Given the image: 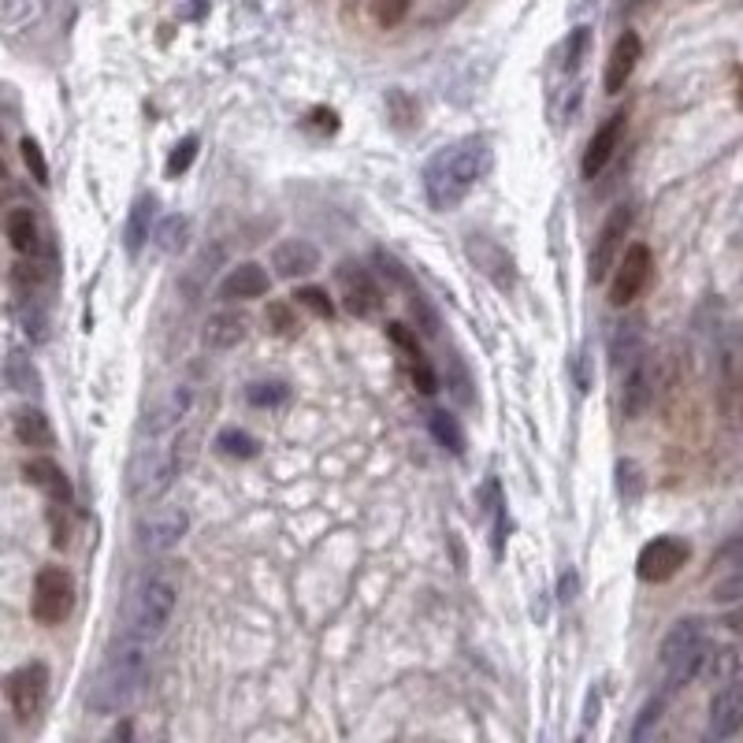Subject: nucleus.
I'll use <instances>...</instances> for the list:
<instances>
[{"label":"nucleus","instance_id":"nucleus-1","mask_svg":"<svg viewBox=\"0 0 743 743\" xmlns=\"http://www.w3.org/2000/svg\"><path fill=\"white\" fill-rule=\"evenodd\" d=\"M491 168V145L487 138H461L454 145H443L424 168V197L435 212L457 209L472 186L480 183Z\"/></svg>","mask_w":743,"mask_h":743},{"label":"nucleus","instance_id":"nucleus-2","mask_svg":"<svg viewBox=\"0 0 743 743\" xmlns=\"http://www.w3.org/2000/svg\"><path fill=\"white\" fill-rule=\"evenodd\" d=\"M149 680V639L123 636L108 651L105 665L97 669V677L90 684L86 706L101 717H116L145 691Z\"/></svg>","mask_w":743,"mask_h":743},{"label":"nucleus","instance_id":"nucleus-3","mask_svg":"<svg viewBox=\"0 0 743 743\" xmlns=\"http://www.w3.org/2000/svg\"><path fill=\"white\" fill-rule=\"evenodd\" d=\"M710 651H714V643L706 639V621H699V617H684V621L669 628L662 647H658V662L665 669L669 691H680L684 684L699 677L706 669Z\"/></svg>","mask_w":743,"mask_h":743},{"label":"nucleus","instance_id":"nucleus-4","mask_svg":"<svg viewBox=\"0 0 743 743\" xmlns=\"http://www.w3.org/2000/svg\"><path fill=\"white\" fill-rule=\"evenodd\" d=\"M175 602H179V587L168 576H145L131 591V599L123 602V636L157 639L175 617Z\"/></svg>","mask_w":743,"mask_h":743},{"label":"nucleus","instance_id":"nucleus-5","mask_svg":"<svg viewBox=\"0 0 743 743\" xmlns=\"http://www.w3.org/2000/svg\"><path fill=\"white\" fill-rule=\"evenodd\" d=\"M75 610V580L67 569L49 565L34 576V595H30V613L38 625H64Z\"/></svg>","mask_w":743,"mask_h":743},{"label":"nucleus","instance_id":"nucleus-6","mask_svg":"<svg viewBox=\"0 0 743 743\" xmlns=\"http://www.w3.org/2000/svg\"><path fill=\"white\" fill-rule=\"evenodd\" d=\"M691 561V543L680 535H658L647 547L639 550L636 558V576L643 584H665Z\"/></svg>","mask_w":743,"mask_h":743},{"label":"nucleus","instance_id":"nucleus-7","mask_svg":"<svg viewBox=\"0 0 743 743\" xmlns=\"http://www.w3.org/2000/svg\"><path fill=\"white\" fill-rule=\"evenodd\" d=\"M4 695H8V706L12 714L27 725L41 714L45 706V695H49V665L45 662H30L19 665L12 677L4 680Z\"/></svg>","mask_w":743,"mask_h":743},{"label":"nucleus","instance_id":"nucleus-8","mask_svg":"<svg viewBox=\"0 0 743 743\" xmlns=\"http://www.w3.org/2000/svg\"><path fill=\"white\" fill-rule=\"evenodd\" d=\"M183 443H175L171 450H142L134 457L131 469V495L134 498H157L183 465Z\"/></svg>","mask_w":743,"mask_h":743},{"label":"nucleus","instance_id":"nucleus-9","mask_svg":"<svg viewBox=\"0 0 743 743\" xmlns=\"http://www.w3.org/2000/svg\"><path fill=\"white\" fill-rule=\"evenodd\" d=\"M654 275V257L651 249L643 246V242H632V246L625 249V257H621V264H617V272H613V283H610V305H617V309H625V305H632V301L647 290V283H651Z\"/></svg>","mask_w":743,"mask_h":743},{"label":"nucleus","instance_id":"nucleus-10","mask_svg":"<svg viewBox=\"0 0 743 743\" xmlns=\"http://www.w3.org/2000/svg\"><path fill=\"white\" fill-rule=\"evenodd\" d=\"M186 528H190V517H186L179 506L153 509V513L142 517V524H138V547H142L145 554H164V550L183 543Z\"/></svg>","mask_w":743,"mask_h":743},{"label":"nucleus","instance_id":"nucleus-11","mask_svg":"<svg viewBox=\"0 0 743 743\" xmlns=\"http://www.w3.org/2000/svg\"><path fill=\"white\" fill-rule=\"evenodd\" d=\"M339 287H342V305L346 313L365 320V316H376L383 309V290L379 283L372 279L368 268H361L357 261H346L339 268Z\"/></svg>","mask_w":743,"mask_h":743},{"label":"nucleus","instance_id":"nucleus-12","mask_svg":"<svg viewBox=\"0 0 743 743\" xmlns=\"http://www.w3.org/2000/svg\"><path fill=\"white\" fill-rule=\"evenodd\" d=\"M632 220H636L632 201L613 205V212L606 216V223H602V231H599V242H595V249H591V261H587V268H591V279H595V283H599L602 275L610 272L617 249H621V242H625L628 231H632Z\"/></svg>","mask_w":743,"mask_h":743},{"label":"nucleus","instance_id":"nucleus-13","mask_svg":"<svg viewBox=\"0 0 743 743\" xmlns=\"http://www.w3.org/2000/svg\"><path fill=\"white\" fill-rule=\"evenodd\" d=\"M465 253H469V261L476 264L498 290H513V283H517V264H513L506 246H498L495 238H487V235H469L465 238Z\"/></svg>","mask_w":743,"mask_h":743},{"label":"nucleus","instance_id":"nucleus-14","mask_svg":"<svg viewBox=\"0 0 743 743\" xmlns=\"http://www.w3.org/2000/svg\"><path fill=\"white\" fill-rule=\"evenodd\" d=\"M654 394H658V365H654L651 353L636 357L628 365L625 376V391H621V409H625L628 420H639L647 409L654 405Z\"/></svg>","mask_w":743,"mask_h":743},{"label":"nucleus","instance_id":"nucleus-15","mask_svg":"<svg viewBox=\"0 0 743 743\" xmlns=\"http://www.w3.org/2000/svg\"><path fill=\"white\" fill-rule=\"evenodd\" d=\"M625 123H628V112L621 108V112H613L610 119H602V127L591 134V142H587V149H584V164H580L584 179H599L602 168L613 160L617 145L625 138Z\"/></svg>","mask_w":743,"mask_h":743},{"label":"nucleus","instance_id":"nucleus-16","mask_svg":"<svg viewBox=\"0 0 743 743\" xmlns=\"http://www.w3.org/2000/svg\"><path fill=\"white\" fill-rule=\"evenodd\" d=\"M743 732V680H729L710 703V736L714 740H732Z\"/></svg>","mask_w":743,"mask_h":743},{"label":"nucleus","instance_id":"nucleus-17","mask_svg":"<svg viewBox=\"0 0 743 743\" xmlns=\"http://www.w3.org/2000/svg\"><path fill=\"white\" fill-rule=\"evenodd\" d=\"M268 287H272V275H268V268H261L257 261H246L238 264V268H231V272L223 275V283L216 287V294H220V301H253V298H264L268 294Z\"/></svg>","mask_w":743,"mask_h":743},{"label":"nucleus","instance_id":"nucleus-18","mask_svg":"<svg viewBox=\"0 0 743 743\" xmlns=\"http://www.w3.org/2000/svg\"><path fill=\"white\" fill-rule=\"evenodd\" d=\"M639 56H643V41H639L636 30H625L621 38L613 41L610 60H606V75H602L606 93L625 90V82L632 79V71H636V64H639Z\"/></svg>","mask_w":743,"mask_h":743},{"label":"nucleus","instance_id":"nucleus-19","mask_svg":"<svg viewBox=\"0 0 743 743\" xmlns=\"http://www.w3.org/2000/svg\"><path fill=\"white\" fill-rule=\"evenodd\" d=\"M320 249L305 238H283L279 246H272V268L283 279H301V275H313L320 268Z\"/></svg>","mask_w":743,"mask_h":743},{"label":"nucleus","instance_id":"nucleus-20","mask_svg":"<svg viewBox=\"0 0 743 743\" xmlns=\"http://www.w3.org/2000/svg\"><path fill=\"white\" fill-rule=\"evenodd\" d=\"M23 472H27V483H34L38 491L49 495L53 506H71V480H67V472L56 465L53 457H34V461L23 465Z\"/></svg>","mask_w":743,"mask_h":743},{"label":"nucleus","instance_id":"nucleus-21","mask_svg":"<svg viewBox=\"0 0 743 743\" xmlns=\"http://www.w3.org/2000/svg\"><path fill=\"white\" fill-rule=\"evenodd\" d=\"M249 331V320L242 313H235V309H220V313H212L209 320H205V346L209 350H235L238 342L246 339Z\"/></svg>","mask_w":743,"mask_h":743},{"label":"nucleus","instance_id":"nucleus-22","mask_svg":"<svg viewBox=\"0 0 743 743\" xmlns=\"http://www.w3.org/2000/svg\"><path fill=\"white\" fill-rule=\"evenodd\" d=\"M153 216H157V197L142 194L134 201V209L127 212V227H123V249L138 257L145 249V242L153 238Z\"/></svg>","mask_w":743,"mask_h":743},{"label":"nucleus","instance_id":"nucleus-23","mask_svg":"<svg viewBox=\"0 0 743 743\" xmlns=\"http://www.w3.org/2000/svg\"><path fill=\"white\" fill-rule=\"evenodd\" d=\"M190 405H194V391H190V387H171V391L160 398L157 409L149 413L145 431H149V435H164V431H171L175 424H183V417L190 413Z\"/></svg>","mask_w":743,"mask_h":743},{"label":"nucleus","instance_id":"nucleus-24","mask_svg":"<svg viewBox=\"0 0 743 743\" xmlns=\"http://www.w3.org/2000/svg\"><path fill=\"white\" fill-rule=\"evenodd\" d=\"M647 346H643V324L639 320H617L610 335V357L617 368H628L636 357H643Z\"/></svg>","mask_w":743,"mask_h":743},{"label":"nucleus","instance_id":"nucleus-25","mask_svg":"<svg viewBox=\"0 0 743 743\" xmlns=\"http://www.w3.org/2000/svg\"><path fill=\"white\" fill-rule=\"evenodd\" d=\"M15 439L23 446H30V450H49V446L56 443V431L41 409L27 405V409H19V417H15Z\"/></svg>","mask_w":743,"mask_h":743},{"label":"nucleus","instance_id":"nucleus-26","mask_svg":"<svg viewBox=\"0 0 743 743\" xmlns=\"http://www.w3.org/2000/svg\"><path fill=\"white\" fill-rule=\"evenodd\" d=\"M4 231H8V242H12L15 253H23V257H27V253H38L41 231H38V220H34V212H30V209L8 212Z\"/></svg>","mask_w":743,"mask_h":743},{"label":"nucleus","instance_id":"nucleus-27","mask_svg":"<svg viewBox=\"0 0 743 743\" xmlns=\"http://www.w3.org/2000/svg\"><path fill=\"white\" fill-rule=\"evenodd\" d=\"M428 431L435 435V443L443 446L446 454H465V431H461V424H457L446 409H435L428 417Z\"/></svg>","mask_w":743,"mask_h":743},{"label":"nucleus","instance_id":"nucleus-28","mask_svg":"<svg viewBox=\"0 0 743 743\" xmlns=\"http://www.w3.org/2000/svg\"><path fill=\"white\" fill-rule=\"evenodd\" d=\"M743 669V651L740 647H714L710 658H706V677L717 680V684H729V680L740 677Z\"/></svg>","mask_w":743,"mask_h":743},{"label":"nucleus","instance_id":"nucleus-29","mask_svg":"<svg viewBox=\"0 0 743 743\" xmlns=\"http://www.w3.org/2000/svg\"><path fill=\"white\" fill-rule=\"evenodd\" d=\"M186 242H190V220L186 216H164V220L157 223V249L160 253H168V257H175V253H183Z\"/></svg>","mask_w":743,"mask_h":743},{"label":"nucleus","instance_id":"nucleus-30","mask_svg":"<svg viewBox=\"0 0 743 743\" xmlns=\"http://www.w3.org/2000/svg\"><path fill=\"white\" fill-rule=\"evenodd\" d=\"M665 717V695H651L647 703H643V710L636 714V721H632V743H643L647 736H651L654 729H658V721Z\"/></svg>","mask_w":743,"mask_h":743},{"label":"nucleus","instance_id":"nucleus-31","mask_svg":"<svg viewBox=\"0 0 743 743\" xmlns=\"http://www.w3.org/2000/svg\"><path fill=\"white\" fill-rule=\"evenodd\" d=\"M216 446H220V454L238 457V461L257 457V439H253V435H246L242 428H223L220 435H216Z\"/></svg>","mask_w":743,"mask_h":743},{"label":"nucleus","instance_id":"nucleus-32","mask_svg":"<svg viewBox=\"0 0 743 743\" xmlns=\"http://www.w3.org/2000/svg\"><path fill=\"white\" fill-rule=\"evenodd\" d=\"M617 491H621V502L625 506H636L643 498V472H639L636 461H617Z\"/></svg>","mask_w":743,"mask_h":743},{"label":"nucleus","instance_id":"nucleus-33","mask_svg":"<svg viewBox=\"0 0 743 743\" xmlns=\"http://www.w3.org/2000/svg\"><path fill=\"white\" fill-rule=\"evenodd\" d=\"M4 376H8V383H12L15 391H38V372H34L30 357H23V353H12V357H8Z\"/></svg>","mask_w":743,"mask_h":743},{"label":"nucleus","instance_id":"nucleus-34","mask_svg":"<svg viewBox=\"0 0 743 743\" xmlns=\"http://www.w3.org/2000/svg\"><path fill=\"white\" fill-rule=\"evenodd\" d=\"M287 383H279V379H264V383H253L246 391V402L257 405V409H272V405H283L287 402Z\"/></svg>","mask_w":743,"mask_h":743},{"label":"nucleus","instance_id":"nucleus-35","mask_svg":"<svg viewBox=\"0 0 743 743\" xmlns=\"http://www.w3.org/2000/svg\"><path fill=\"white\" fill-rule=\"evenodd\" d=\"M368 8H372V19H376L379 27L394 30L405 19V15H409L413 0H368Z\"/></svg>","mask_w":743,"mask_h":743},{"label":"nucleus","instance_id":"nucleus-36","mask_svg":"<svg viewBox=\"0 0 743 743\" xmlns=\"http://www.w3.org/2000/svg\"><path fill=\"white\" fill-rule=\"evenodd\" d=\"M197 149H201V138H197V134H186L183 142L171 149V157H168V179H179V175H186V171H190V164L197 160Z\"/></svg>","mask_w":743,"mask_h":743},{"label":"nucleus","instance_id":"nucleus-37","mask_svg":"<svg viewBox=\"0 0 743 743\" xmlns=\"http://www.w3.org/2000/svg\"><path fill=\"white\" fill-rule=\"evenodd\" d=\"M294 301H298L301 309H309L313 316H320V320L335 316V301L327 298V290H320V287H301V290H294Z\"/></svg>","mask_w":743,"mask_h":743},{"label":"nucleus","instance_id":"nucleus-38","mask_svg":"<svg viewBox=\"0 0 743 743\" xmlns=\"http://www.w3.org/2000/svg\"><path fill=\"white\" fill-rule=\"evenodd\" d=\"M710 599H714L717 606H736V602H743V569H736V573L725 576V580H717L714 591H710Z\"/></svg>","mask_w":743,"mask_h":743},{"label":"nucleus","instance_id":"nucleus-39","mask_svg":"<svg viewBox=\"0 0 743 743\" xmlns=\"http://www.w3.org/2000/svg\"><path fill=\"white\" fill-rule=\"evenodd\" d=\"M19 149H23V160H27L30 175H34L41 186L49 183V164H45V153H41V145L34 142V138H23V142H19Z\"/></svg>","mask_w":743,"mask_h":743},{"label":"nucleus","instance_id":"nucleus-40","mask_svg":"<svg viewBox=\"0 0 743 743\" xmlns=\"http://www.w3.org/2000/svg\"><path fill=\"white\" fill-rule=\"evenodd\" d=\"M587 45H591V30H587V27H576V30H573V38H569V45H565V71H576V67L584 64Z\"/></svg>","mask_w":743,"mask_h":743},{"label":"nucleus","instance_id":"nucleus-41","mask_svg":"<svg viewBox=\"0 0 743 743\" xmlns=\"http://www.w3.org/2000/svg\"><path fill=\"white\" fill-rule=\"evenodd\" d=\"M387 339H391L409 361H413V357H424V353H420V339L405 324H387Z\"/></svg>","mask_w":743,"mask_h":743},{"label":"nucleus","instance_id":"nucleus-42","mask_svg":"<svg viewBox=\"0 0 743 743\" xmlns=\"http://www.w3.org/2000/svg\"><path fill=\"white\" fill-rule=\"evenodd\" d=\"M409 368H413V383H417V391L420 394H435V387H439L435 368H431L424 357H413V361H409Z\"/></svg>","mask_w":743,"mask_h":743},{"label":"nucleus","instance_id":"nucleus-43","mask_svg":"<svg viewBox=\"0 0 743 743\" xmlns=\"http://www.w3.org/2000/svg\"><path fill=\"white\" fill-rule=\"evenodd\" d=\"M714 565H717V569H721V565H725V569H743V535L729 539L725 547L717 550V554H714Z\"/></svg>","mask_w":743,"mask_h":743},{"label":"nucleus","instance_id":"nucleus-44","mask_svg":"<svg viewBox=\"0 0 743 743\" xmlns=\"http://www.w3.org/2000/svg\"><path fill=\"white\" fill-rule=\"evenodd\" d=\"M268 320H272V331H279V335H287L290 327H294V320H290V309L283 305V301L268 309Z\"/></svg>","mask_w":743,"mask_h":743},{"label":"nucleus","instance_id":"nucleus-45","mask_svg":"<svg viewBox=\"0 0 743 743\" xmlns=\"http://www.w3.org/2000/svg\"><path fill=\"white\" fill-rule=\"evenodd\" d=\"M576 591H580V576H576L573 569H565V573H561V584H558V599L561 602H573Z\"/></svg>","mask_w":743,"mask_h":743},{"label":"nucleus","instance_id":"nucleus-46","mask_svg":"<svg viewBox=\"0 0 743 743\" xmlns=\"http://www.w3.org/2000/svg\"><path fill=\"white\" fill-rule=\"evenodd\" d=\"M576 387L580 391L591 387V357H587V350H580V357H576Z\"/></svg>","mask_w":743,"mask_h":743},{"label":"nucleus","instance_id":"nucleus-47","mask_svg":"<svg viewBox=\"0 0 743 743\" xmlns=\"http://www.w3.org/2000/svg\"><path fill=\"white\" fill-rule=\"evenodd\" d=\"M721 625L729 628V632H736V636H743V602H736L729 613H725V621Z\"/></svg>","mask_w":743,"mask_h":743},{"label":"nucleus","instance_id":"nucleus-48","mask_svg":"<svg viewBox=\"0 0 743 743\" xmlns=\"http://www.w3.org/2000/svg\"><path fill=\"white\" fill-rule=\"evenodd\" d=\"M595 706H599V688L591 691V699H587V714H584L587 725H595V717H599V714H595Z\"/></svg>","mask_w":743,"mask_h":743},{"label":"nucleus","instance_id":"nucleus-49","mask_svg":"<svg viewBox=\"0 0 743 743\" xmlns=\"http://www.w3.org/2000/svg\"><path fill=\"white\" fill-rule=\"evenodd\" d=\"M205 4H209V0H194V8L186 15H190V19H201V15H205Z\"/></svg>","mask_w":743,"mask_h":743},{"label":"nucleus","instance_id":"nucleus-50","mask_svg":"<svg viewBox=\"0 0 743 743\" xmlns=\"http://www.w3.org/2000/svg\"><path fill=\"white\" fill-rule=\"evenodd\" d=\"M740 417H743V376H740Z\"/></svg>","mask_w":743,"mask_h":743},{"label":"nucleus","instance_id":"nucleus-51","mask_svg":"<svg viewBox=\"0 0 743 743\" xmlns=\"http://www.w3.org/2000/svg\"><path fill=\"white\" fill-rule=\"evenodd\" d=\"M0 179H4V160H0Z\"/></svg>","mask_w":743,"mask_h":743}]
</instances>
